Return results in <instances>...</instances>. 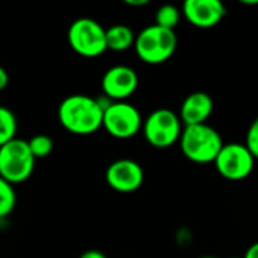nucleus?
Here are the masks:
<instances>
[{
    "label": "nucleus",
    "instance_id": "f257e3e1",
    "mask_svg": "<svg viewBox=\"0 0 258 258\" xmlns=\"http://www.w3.org/2000/svg\"><path fill=\"white\" fill-rule=\"evenodd\" d=\"M107 104H101L100 100L83 94L68 95L57 107V119L73 135H92L103 127V112Z\"/></svg>",
    "mask_w": 258,
    "mask_h": 258
},
{
    "label": "nucleus",
    "instance_id": "f03ea898",
    "mask_svg": "<svg viewBox=\"0 0 258 258\" xmlns=\"http://www.w3.org/2000/svg\"><path fill=\"white\" fill-rule=\"evenodd\" d=\"M178 142L184 157L198 165L215 163L224 147L221 133L209 124L184 127Z\"/></svg>",
    "mask_w": 258,
    "mask_h": 258
},
{
    "label": "nucleus",
    "instance_id": "7ed1b4c3",
    "mask_svg": "<svg viewBox=\"0 0 258 258\" xmlns=\"http://www.w3.org/2000/svg\"><path fill=\"white\" fill-rule=\"evenodd\" d=\"M177 45L178 39L175 30L151 24L136 35L135 51L142 62L148 65H160L174 56Z\"/></svg>",
    "mask_w": 258,
    "mask_h": 258
},
{
    "label": "nucleus",
    "instance_id": "20e7f679",
    "mask_svg": "<svg viewBox=\"0 0 258 258\" xmlns=\"http://www.w3.org/2000/svg\"><path fill=\"white\" fill-rule=\"evenodd\" d=\"M35 162L36 159L32 156L27 141L15 138L0 147V177L12 186L30 178Z\"/></svg>",
    "mask_w": 258,
    "mask_h": 258
},
{
    "label": "nucleus",
    "instance_id": "39448f33",
    "mask_svg": "<svg viewBox=\"0 0 258 258\" xmlns=\"http://www.w3.org/2000/svg\"><path fill=\"white\" fill-rule=\"evenodd\" d=\"M184 125L171 109L160 107L151 112L142 124V132L147 142L154 148H169L180 141Z\"/></svg>",
    "mask_w": 258,
    "mask_h": 258
},
{
    "label": "nucleus",
    "instance_id": "423d86ee",
    "mask_svg": "<svg viewBox=\"0 0 258 258\" xmlns=\"http://www.w3.org/2000/svg\"><path fill=\"white\" fill-rule=\"evenodd\" d=\"M67 38L73 51L83 57H98L107 51L106 29L92 18H77L73 21Z\"/></svg>",
    "mask_w": 258,
    "mask_h": 258
},
{
    "label": "nucleus",
    "instance_id": "0eeeda50",
    "mask_svg": "<svg viewBox=\"0 0 258 258\" xmlns=\"http://www.w3.org/2000/svg\"><path fill=\"white\" fill-rule=\"evenodd\" d=\"M142 115L127 101H110L103 112V128L116 139H130L142 130Z\"/></svg>",
    "mask_w": 258,
    "mask_h": 258
},
{
    "label": "nucleus",
    "instance_id": "6e6552de",
    "mask_svg": "<svg viewBox=\"0 0 258 258\" xmlns=\"http://www.w3.org/2000/svg\"><path fill=\"white\" fill-rule=\"evenodd\" d=\"M255 166V159L245 144L230 142L224 144L219 151L215 168L221 177L230 181H240L251 175Z\"/></svg>",
    "mask_w": 258,
    "mask_h": 258
},
{
    "label": "nucleus",
    "instance_id": "1a4fd4ad",
    "mask_svg": "<svg viewBox=\"0 0 258 258\" xmlns=\"http://www.w3.org/2000/svg\"><path fill=\"white\" fill-rule=\"evenodd\" d=\"M139 86L138 73L127 65L110 67L101 79V89L110 101H125Z\"/></svg>",
    "mask_w": 258,
    "mask_h": 258
},
{
    "label": "nucleus",
    "instance_id": "9d476101",
    "mask_svg": "<svg viewBox=\"0 0 258 258\" xmlns=\"http://www.w3.org/2000/svg\"><path fill=\"white\" fill-rule=\"evenodd\" d=\"M145 174L142 166L132 159H119L112 162L106 169V183L116 192L132 194L144 183Z\"/></svg>",
    "mask_w": 258,
    "mask_h": 258
},
{
    "label": "nucleus",
    "instance_id": "9b49d317",
    "mask_svg": "<svg viewBox=\"0 0 258 258\" xmlns=\"http://www.w3.org/2000/svg\"><path fill=\"white\" fill-rule=\"evenodd\" d=\"M181 15L198 29H212L227 15V6L221 0H186Z\"/></svg>",
    "mask_w": 258,
    "mask_h": 258
},
{
    "label": "nucleus",
    "instance_id": "f8f14e48",
    "mask_svg": "<svg viewBox=\"0 0 258 258\" xmlns=\"http://www.w3.org/2000/svg\"><path fill=\"white\" fill-rule=\"evenodd\" d=\"M213 109H215L213 98L207 92L197 91L189 94L183 100L178 116L184 127L207 124V119L212 116Z\"/></svg>",
    "mask_w": 258,
    "mask_h": 258
},
{
    "label": "nucleus",
    "instance_id": "ddd939ff",
    "mask_svg": "<svg viewBox=\"0 0 258 258\" xmlns=\"http://www.w3.org/2000/svg\"><path fill=\"white\" fill-rule=\"evenodd\" d=\"M136 35L127 24H113L106 29V45L107 50L121 53L135 47Z\"/></svg>",
    "mask_w": 258,
    "mask_h": 258
},
{
    "label": "nucleus",
    "instance_id": "4468645a",
    "mask_svg": "<svg viewBox=\"0 0 258 258\" xmlns=\"http://www.w3.org/2000/svg\"><path fill=\"white\" fill-rule=\"evenodd\" d=\"M17 128L18 124L14 112L6 106H0V147L15 139Z\"/></svg>",
    "mask_w": 258,
    "mask_h": 258
},
{
    "label": "nucleus",
    "instance_id": "2eb2a0df",
    "mask_svg": "<svg viewBox=\"0 0 258 258\" xmlns=\"http://www.w3.org/2000/svg\"><path fill=\"white\" fill-rule=\"evenodd\" d=\"M181 20V11L174 5H162L156 12V23L157 26L169 30H175Z\"/></svg>",
    "mask_w": 258,
    "mask_h": 258
},
{
    "label": "nucleus",
    "instance_id": "dca6fc26",
    "mask_svg": "<svg viewBox=\"0 0 258 258\" xmlns=\"http://www.w3.org/2000/svg\"><path fill=\"white\" fill-rule=\"evenodd\" d=\"M17 204L15 189L11 183L0 177V218H6L12 213Z\"/></svg>",
    "mask_w": 258,
    "mask_h": 258
},
{
    "label": "nucleus",
    "instance_id": "f3484780",
    "mask_svg": "<svg viewBox=\"0 0 258 258\" xmlns=\"http://www.w3.org/2000/svg\"><path fill=\"white\" fill-rule=\"evenodd\" d=\"M27 144L35 159H44L53 151V139L47 135H36L30 141H27Z\"/></svg>",
    "mask_w": 258,
    "mask_h": 258
},
{
    "label": "nucleus",
    "instance_id": "a211bd4d",
    "mask_svg": "<svg viewBox=\"0 0 258 258\" xmlns=\"http://www.w3.org/2000/svg\"><path fill=\"white\" fill-rule=\"evenodd\" d=\"M245 145L254 156V159L258 160V116L251 122L248 133H246V142Z\"/></svg>",
    "mask_w": 258,
    "mask_h": 258
},
{
    "label": "nucleus",
    "instance_id": "6ab92c4d",
    "mask_svg": "<svg viewBox=\"0 0 258 258\" xmlns=\"http://www.w3.org/2000/svg\"><path fill=\"white\" fill-rule=\"evenodd\" d=\"M79 258H107L101 251H97V249H89V251H85Z\"/></svg>",
    "mask_w": 258,
    "mask_h": 258
},
{
    "label": "nucleus",
    "instance_id": "aec40b11",
    "mask_svg": "<svg viewBox=\"0 0 258 258\" xmlns=\"http://www.w3.org/2000/svg\"><path fill=\"white\" fill-rule=\"evenodd\" d=\"M9 83V76L6 73V70L0 65V91H3Z\"/></svg>",
    "mask_w": 258,
    "mask_h": 258
},
{
    "label": "nucleus",
    "instance_id": "412c9836",
    "mask_svg": "<svg viewBox=\"0 0 258 258\" xmlns=\"http://www.w3.org/2000/svg\"><path fill=\"white\" fill-rule=\"evenodd\" d=\"M243 258H258V242L252 243V245L246 249Z\"/></svg>",
    "mask_w": 258,
    "mask_h": 258
},
{
    "label": "nucleus",
    "instance_id": "4be33fe9",
    "mask_svg": "<svg viewBox=\"0 0 258 258\" xmlns=\"http://www.w3.org/2000/svg\"><path fill=\"white\" fill-rule=\"evenodd\" d=\"M124 3L128 6H133V8H141V6L148 5V0H125Z\"/></svg>",
    "mask_w": 258,
    "mask_h": 258
},
{
    "label": "nucleus",
    "instance_id": "5701e85b",
    "mask_svg": "<svg viewBox=\"0 0 258 258\" xmlns=\"http://www.w3.org/2000/svg\"><path fill=\"white\" fill-rule=\"evenodd\" d=\"M242 3L243 5H248V6H255V5H258V0H251V2L249 0H243Z\"/></svg>",
    "mask_w": 258,
    "mask_h": 258
},
{
    "label": "nucleus",
    "instance_id": "b1692460",
    "mask_svg": "<svg viewBox=\"0 0 258 258\" xmlns=\"http://www.w3.org/2000/svg\"><path fill=\"white\" fill-rule=\"evenodd\" d=\"M200 258H218V257H212V255H204V257H200Z\"/></svg>",
    "mask_w": 258,
    "mask_h": 258
},
{
    "label": "nucleus",
    "instance_id": "393cba45",
    "mask_svg": "<svg viewBox=\"0 0 258 258\" xmlns=\"http://www.w3.org/2000/svg\"><path fill=\"white\" fill-rule=\"evenodd\" d=\"M231 258H239V257H231ZM242 258H243V257H242Z\"/></svg>",
    "mask_w": 258,
    "mask_h": 258
}]
</instances>
